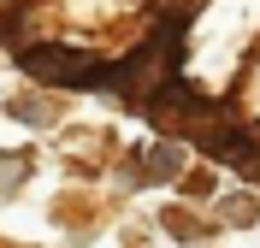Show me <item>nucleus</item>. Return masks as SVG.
Returning <instances> with one entry per match:
<instances>
[{"instance_id": "obj_1", "label": "nucleus", "mask_w": 260, "mask_h": 248, "mask_svg": "<svg viewBox=\"0 0 260 248\" xmlns=\"http://www.w3.org/2000/svg\"><path fill=\"white\" fill-rule=\"evenodd\" d=\"M24 71H36L48 83H65V89H95V83L113 77V65H101L89 53H71V48H30L24 53Z\"/></svg>"}, {"instance_id": "obj_2", "label": "nucleus", "mask_w": 260, "mask_h": 248, "mask_svg": "<svg viewBox=\"0 0 260 248\" xmlns=\"http://www.w3.org/2000/svg\"><path fill=\"white\" fill-rule=\"evenodd\" d=\"M207 148L219 154V160H248V148H254V142H248L243 130H219V136H207Z\"/></svg>"}]
</instances>
